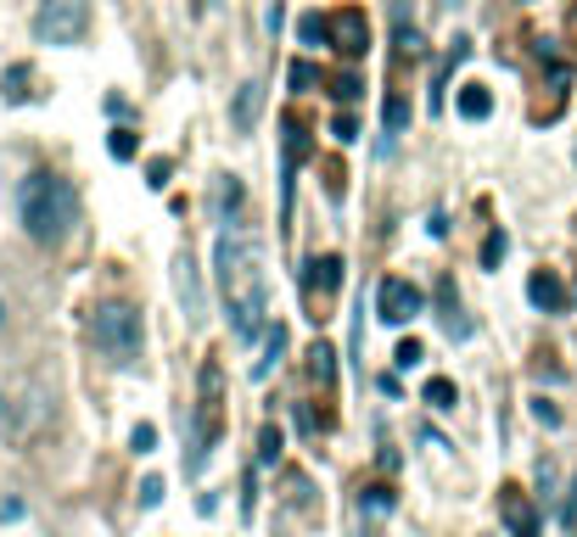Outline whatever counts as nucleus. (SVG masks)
<instances>
[{
	"label": "nucleus",
	"mask_w": 577,
	"mask_h": 537,
	"mask_svg": "<svg viewBox=\"0 0 577 537\" xmlns=\"http://www.w3.org/2000/svg\"><path fill=\"white\" fill-rule=\"evenodd\" d=\"M213 263H219V292L230 308V330L241 341H253L270 319V275H264V246L246 235H219L213 241Z\"/></svg>",
	"instance_id": "nucleus-1"
},
{
	"label": "nucleus",
	"mask_w": 577,
	"mask_h": 537,
	"mask_svg": "<svg viewBox=\"0 0 577 537\" xmlns=\"http://www.w3.org/2000/svg\"><path fill=\"white\" fill-rule=\"evenodd\" d=\"M18 219L29 230V241L40 246H62L78 224V191H73V179L51 173V168H34L23 179V191H18Z\"/></svg>",
	"instance_id": "nucleus-2"
},
{
	"label": "nucleus",
	"mask_w": 577,
	"mask_h": 537,
	"mask_svg": "<svg viewBox=\"0 0 577 537\" xmlns=\"http://www.w3.org/2000/svg\"><path fill=\"white\" fill-rule=\"evenodd\" d=\"M91 336H96V347H102L107 365L129 370L135 358H140V341H146L140 308H129V303H102V308L91 314Z\"/></svg>",
	"instance_id": "nucleus-3"
},
{
	"label": "nucleus",
	"mask_w": 577,
	"mask_h": 537,
	"mask_svg": "<svg viewBox=\"0 0 577 537\" xmlns=\"http://www.w3.org/2000/svg\"><path fill=\"white\" fill-rule=\"evenodd\" d=\"M219 431H224V370L219 358H208L202 376H197V431H191V471L208 465V454L219 448Z\"/></svg>",
	"instance_id": "nucleus-4"
},
{
	"label": "nucleus",
	"mask_w": 577,
	"mask_h": 537,
	"mask_svg": "<svg viewBox=\"0 0 577 537\" xmlns=\"http://www.w3.org/2000/svg\"><path fill=\"white\" fill-rule=\"evenodd\" d=\"M85 34H91V0H40L34 7L40 45H78Z\"/></svg>",
	"instance_id": "nucleus-5"
},
{
	"label": "nucleus",
	"mask_w": 577,
	"mask_h": 537,
	"mask_svg": "<svg viewBox=\"0 0 577 537\" xmlns=\"http://www.w3.org/2000/svg\"><path fill=\"white\" fill-rule=\"evenodd\" d=\"M337 286H343V257H337V252L308 257V268H303V303H308V319H314V325L332 319V297H337Z\"/></svg>",
	"instance_id": "nucleus-6"
},
{
	"label": "nucleus",
	"mask_w": 577,
	"mask_h": 537,
	"mask_svg": "<svg viewBox=\"0 0 577 537\" xmlns=\"http://www.w3.org/2000/svg\"><path fill=\"white\" fill-rule=\"evenodd\" d=\"M325 45H332L343 62H359V56L370 51V18H365L359 7L332 12V18H325Z\"/></svg>",
	"instance_id": "nucleus-7"
},
{
	"label": "nucleus",
	"mask_w": 577,
	"mask_h": 537,
	"mask_svg": "<svg viewBox=\"0 0 577 537\" xmlns=\"http://www.w3.org/2000/svg\"><path fill=\"white\" fill-rule=\"evenodd\" d=\"M314 157V140H308V124L297 118V113H286L281 118V197H286V208H292V179H297V168Z\"/></svg>",
	"instance_id": "nucleus-8"
},
{
	"label": "nucleus",
	"mask_w": 577,
	"mask_h": 537,
	"mask_svg": "<svg viewBox=\"0 0 577 537\" xmlns=\"http://www.w3.org/2000/svg\"><path fill=\"white\" fill-rule=\"evenodd\" d=\"M421 308H427V297H421L416 281H403V275H387V281H381V292H376V314H381L387 325H409Z\"/></svg>",
	"instance_id": "nucleus-9"
},
{
	"label": "nucleus",
	"mask_w": 577,
	"mask_h": 537,
	"mask_svg": "<svg viewBox=\"0 0 577 537\" xmlns=\"http://www.w3.org/2000/svg\"><path fill=\"white\" fill-rule=\"evenodd\" d=\"M500 515H505L511 537H538V509H533V498H527L516 482L500 487Z\"/></svg>",
	"instance_id": "nucleus-10"
},
{
	"label": "nucleus",
	"mask_w": 577,
	"mask_h": 537,
	"mask_svg": "<svg viewBox=\"0 0 577 537\" xmlns=\"http://www.w3.org/2000/svg\"><path fill=\"white\" fill-rule=\"evenodd\" d=\"M259 113H264V84H259V78H246V84L235 90V107H230V129H235V135H253Z\"/></svg>",
	"instance_id": "nucleus-11"
},
{
	"label": "nucleus",
	"mask_w": 577,
	"mask_h": 537,
	"mask_svg": "<svg viewBox=\"0 0 577 537\" xmlns=\"http://www.w3.org/2000/svg\"><path fill=\"white\" fill-rule=\"evenodd\" d=\"M527 297H533V308H544V314H566V303H571L555 268H533V281H527Z\"/></svg>",
	"instance_id": "nucleus-12"
},
{
	"label": "nucleus",
	"mask_w": 577,
	"mask_h": 537,
	"mask_svg": "<svg viewBox=\"0 0 577 537\" xmlns=\"http://www.w3.org/2000/svg\"><path fill=\"white\" fill-rule=\"evenodd\" d=\"M175 286H180L186 314H191V319H202V286H197V263H191V252H180V263H175Z\"/></svg>",
	"instance_id": "nucleus-13"
},
{
	"label": "nucleus",
	"mask_w": 577,
	"mask_h": 537,
	"mask_svg": "<svg viewBox=\"0 0 577 537\" xmlns=\"http://www.w3.org/2000/svg\"><path fill=\"white\" fill-rule=\"evenodd\" d=\"M454 107H460V118H471V124H482V118L493 113V96H487V84H460V96H454Z\"/></svg>",
	"instance_id": "nucleus-14"
},
{
	"label": "nucleus",
	"mask_w": 577,
	"mask_h": 537,
	"mask_svg": "<svg viewBox=\"0 0 577 537\" xmlns=\"http://www.w3.org/2000/svg\"><path fill=\"white\" fill-rule=\"evenodd\" d=\"M34 67L29 62H18V67H7V78H0V96H7L12 107H23V102H34Z\"/></svg>",
	"instance_id": "nucleus-15"
},
{
	"label": "nucleus",
	"mask_w": 577,
	"mask_h": 537,
	"mask_svg": "<svg viewBox=\"0 0 577 537\" xmlns=\"http://www.w3.org/2000/svg\"><path fill=\"white\" fill-rule=\"evenodd\" d=\"M308 376H314L319 387L337 381V347H332V341H314V347H308Z\"/></svg>",
	"instance_id": "nucleus-16"
},
{
	"label": "nucleus",
	"mask_w": 577,
	"mask_h": 537,
	"mask_svg": "<svg viewBox=\"0 0 577 537\" xmlns=\"http://www.w3.org/2000/svg\"><path fill=\"white\" fill-rule=\"evenodd\" d=\"M409 118H416V107H409V96L392 84V90H387V135H403V129H409Z\"/></svg>",
	"instance_id": "nucleus-17"
},
{
	"label": "nucleus",
	"mask_w": 577,
	"mask_h": 537,
	"mask_svg": "<svg viewBox=\"0 0 577 537\" xmlns=\"http://www.w3.org/2000/svg\"><path fill=\"white\" fill-rule=\"evenodd\" d=\"M286 341H292V336H286V325H270V336H264V358H259V365H253V376H259V381L270 376V365H281Z\"/></svg>",
	"instance_id": "nucleus-18"
},
{
	"label": "nucleus",
	"mask_w": 577,
	"mask_h": 537,
	"mask_svg": "<svg viewBox=\"0 0 577 537\" xmlns=\"http://www.w3.org/2000/svg\"><path fill=\"white\" fill-rule=\"evenodd\" d=\"M392 487H365L359 493V515H370V520H381V515H392Z\"/></svg>",
	"instance_id": "nucleus-19"
},
{
	"label": "nucleus",
	"mask_w": 577,
	"mask_h": 537,
	"mask_svg": "<svg viewBox=\"0 0 577 537\" xmlns=\"http://www.w3.org/2000/svg\"><path fill=\"white\" fill-rule=\"evenodd\" d=\"M332 96H337L343 107H354V102L365 96V84H359V73H332Z\"/></svg>",
	"instance_id": "nucleus-20"
},
{
	"label": "nucleus",
	"mask_w": 577,
	"mask_h": 537,
	"mask_svg": "<svg viewBox=\"0 0 577 537\" xmlns=\"http://www.w3.org/2000/svg\"><path fill=\"white\" fill-rule=\"evenodd\" d=\"M421 398H427V403H432V409H454V381H449V376H432V381H427V392H421Z\"/></svg>",
	"instance_id": "nucleus-21"
},
{
	"label": "nucleus",
	"mask_w": 577,
	"mask_h": 537,
	"mask_svg": "<svg viewBox=\"0 0 577 537\" xmlns=\"http://www.w3.org/2000/svg\"><path fill=\"white\" fill-rule=\"evenodd\" d=\"M235 202H241V179H235V173H224L219 186H213V208L224 213V208H235Z\"/></svg>",
	"instance_id": "nucleus-22"
},
{
	"label": "nucleus",
	"mask_w": 577,
	"mask_h": 537,
	"mask_svg": "<svg viewBox=\"0 0 577 537\" xmlns=\"http://www.w3.org/2000/svg\"><path fill=\"white\" fill-rule=\"evenodd\" d=\"M297 40H303V45H325V18H319V12L297 18Z\"/></svg>",
	"instance_id": "nucleus-23"
},
{
	"label": "nucleus",
	"mask_w": 577,
	"mask_h": 537,
	"mask_svg": "<svg viewBox=\"0 0 577 537\" xmlns=\"http://www.w3.org/2000/svg\"><path fill=\"white\" fill-rule=\"evenodd\" d=\"M107 146H113V157H118V162H129V157L140 151V140H135V129H113V140H107Z\"/></svg>",
	"instance_id": "nucleus-24"
},
{
	"label": "nucleus",
	"mask_w": 577,
	"mask_h": 537,
	"mask_svg": "<svg viewBox=\"0 0 577 537\" xmlns=\"http://www.w3.org/2000/svg\"><path fill=\"white\" fill-rule=\"evenodd\" d=\"M169 173H175V162H169V157H151V162H146V186H151V191H162V186H169Z\"/></svg>",
	"instance_id": "nucleus-25"
},
{
	"label": "nucleus",
	"mask_w": 577,
	"mask_h": 537,
	"mask_svg": "<svg viewBox=\"0 0 577 537\" xmlns=\"http://www.w3.org/2000/svg\"><path fill=\"white\" fill-rule=\"evenodd\" d=\"M505 246H511V241H505V230H493V235L482 241V263H487V268H500V257H505Z\"/></svg>",
	"instance_id": "nucleus-26"
},
{
	"label": "nucleus",
	"mask_w": 577,
	"mask_h": 537,
	"mask_svg": "<svg viewBox=\"0 0 577 537\" xmlns=\"http://www.w3.org/2000/svg\"><path fill=\"white\" fill-rule=\"evenodd\" d=\"M421 358H427V352H421V341H398V352H392V365H398V370H416V365H421Z\"/></svg>",
	"instance_id": "nucleus-27"
},
{
	"label": "nucleus",
	"mask_w": 577,
	"mask_h": 537,
	"mask_svg": "<svg viewBox=\"0 0 577 537\" xmlns=\"http://www.w3.org/2000/svg\"><path fill=\"white\" fill-rule=\"evenodd\" d=\"M332 135H337L343 146H354V140H359V118H354V113H337V124H332Z\"/></svg>",
	"instance_id": "nucleus-28"
},
{
	"label": "nucleus",
	"mask_w": 577,
	"mask_h": 537,
	"mask_svg": "<svg viewBox=\"0 0 577 537\" xmlns=\"http://www.w3.org/2000/svg\"><path fill=\"white\" fill-rule=\"evenodd\" d=\"M129 448H135V454H151V448H157V425H135L129 431Z\"/></svg>",
	"instance_id": "nucleus-29"
},
{
	"label": "nucleus",
	"mask_w": 577,
	"mask_h": 537,
	"mask_svg": "<svg viewBox=\"0 0 577 537\" xmlns=\"http://www.w3.org/2000/svg\"><path fill=\"white\" fill-rule=\"evenodd\" d=\"M325 191H332V202H343V162L337 157L325 162Z\"/></svg>",
	"instance_id": "nucleus-30"
},
{
	"label": "nucleus",
	"mask_w": 577,
	"mask_h": 537,
	"mask_svg": "<svg viewBox=\"0 0 577 537\" xmlns=\"http://www.w3.org/2000/svg\"><path fill=\"white\" fill-rule=\"evenodd\" d=\"M259 448H264V454H259V460H264V465H275V454H281V431H275V425H264V436H259Z\"/></svg>",
	"instance_id": "nucleus-31"
},
{
	"label": "nucleus",
	"mask_w": 577,
	"mask_h": 537,
	"mask_svg": "<svg viewBox=\"0 0 577 537\" xmlns=\"http://www.w3.org/2000/svg\"><path fill=\"white\" fill-rule=\"evenodd\" d=\"M292 84H297V90H314V84H319L314 62H292Z\"/></svg>",
	"instance_id": "nucleus-32"
},
{
	"label": "nucleus",
	"mask_w": 577,
	"mask_h": 537,
	"mask_svg": "<svg viewBox=\"0 0 577 537\" xmlns=\"http://www.w3.org/2000/svg\"><path fill=\"white\" fill-rule=\"evenodd\" d=\"M157 504H162V482L146 476V482H140V509H157Z\"/></svg>",
	"instance_id": "nucleus-33"
},
{
	"label": "nucleus",
	"mask_w": 577,
	"mask_h": 537,
	"mask_svg": "<svg viewBox=\"0 0 577 537\" xmlns=\"http://www.w3.org/2000/svg\"><path fill=\"white\" fill-rule=\"evenodd\" d=\"M560 515H566V526L577 520V476H571V498H566V509H560Z\"/></svg>",
	"instance_id": "nucleus-34"
},
{
	"label": "nucleus",
	"mask_w": 577,
	"mask_h": 537,
	"mask_svg": "<svg viewBox=\"0 0 577 537\" xmlns=\"http://www.w3.org/2000/svg\"><path fill=\"white\" fill-rule=\"evenodd\" d=\"M566 29H571V40H577V7H571V18H566Z\"/></svg>",
	"instance_id": "nucleus-35"
},
{
	"label": "nucleus",
	"mask_w": 577,
	"mask_h": 537,
	"mask_svg": "<svg viewBox=\"0 0 577 537\" xmlns=\"http://www.w3.org/2000/svg\"><path fill=\"white\" fill-rule=\"evenodd\" d=\"M0 414H7V403H0Z\"/></svg>",
	"instance_id": "nucleus-36"
},
{
	"label": "nucleus",
	"mask_w": 577,
	"mask_h": 537,
	"mask_svg": "<svg viewBox=\"0 0 577 537\" xmlns=\"http://www.w3.org/2000/svg\"><path fill=\"white\" fill-rule=\"evenodd\" d=\"M208 7H213V0H208Z\"/></svg>",
	"instance_id": "nucleus-37"
}]
</instances>
